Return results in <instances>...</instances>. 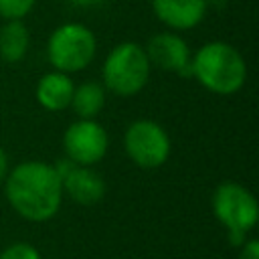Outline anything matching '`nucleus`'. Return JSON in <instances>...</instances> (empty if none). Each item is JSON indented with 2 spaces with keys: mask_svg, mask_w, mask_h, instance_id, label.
<instances>
[{
  "mask_svg": "<svg viewBox=\"0 0 259 259\" xmlns=\"http://www.w3.org/2000/svg\"><path fill=\"white\" fill-rule=\"evenodd\" d=\"M71 4H75V6H83V8H89V6H97V4H101L103 0H69Z\"/></svg>",
  "mask_w": 259,
  "mask_h": 259,
  "instance_id": "a211bd4d",
  "label": "nucleus"
},
{
  "mask_svg": "<svg viewBox=\"0 0 259 259\" xmlns=\"http://www.w3.org/2000/svg\"><path fill=\"white\" fill-rule=\"evenodd\" d=\"M36 0H0V16L4 20H22Z\"/></svg>",
  "mask_w": 259,
  "mask_h": 259,
  "instance_id": "4468645a",
  "label": "nucleus"
},
{
  "mask_svg": "<svg viewBox=\"0 0 259 259\" xmlns=\"http://www.w3.org/2000/svg\"><path fill=\"white\" fill-rule=\"evenodd\" d=\"M208 0H152L156 18L172 30H188L202 22Z\"/></svg>",
  "mask_w": 259,
  "mask_h": 259,
  "instance_id": "9d476101",
  "label": "nucleus"
},
{
  "mask_svg": "<svg viewBox=\"0 0 259 259\" xmlns=\"http://www.w3.org/2000/svg\"><path fill=\"white\" fill-rule=\"evenodd\" d=\"M239 259H259V243H257L255 239L247 241V243L243 245V251H241Z\"/></svg>",
  "mask_w": 259,
  "mask_h": 259,
  "instance_id": "dca6fc26",
  "label": "nucleus"
},
{
  "mask_svg": "<svg viewBox=\"0 0 259 259\" xmlns=\"http://www.w3.org/2000/svg\"><path fill=\"white\" fill-rule=\"evenodd\" d=\"M6 172H8V156H6V152L0 148V182L6 178Z\"/></svg>",
  "mask_w": 259,
  "mask_h": 259,
  "instance_id": "f3484780",
  "label": "nucleus"
},
{
  "mask_svg": "<svg viewBox=\"0 0 259 259\" xmlns=\"http://www.w3.org/2000/svg\"><path fill=\"white\" fill-rule=\"evenodd\" d=\"M212 210L223 227L229 231L233 245L245 241V233L251 231L259 219V206L255 196L239 182H221L212 192Z\"/></svg>",
  "mask_w": 259,
  "mask_h": 259,
  "instance_id": "39448f33",
  "label": "nucleus"
},
{
  "mask_svg": "<svg viewBox=\"0 0 259 259\" xmlns=\"http://www.w3.org/2000/svg\"><path fill=\"white\" fill-rule=\"evenodd\" d=\"M30 45L28 28L22 20H6L0 28V57L6 63H18L26 57Z\"/></svg>",
  "mask_w": 259,
  "mask_h": 259,
  "instance_id": "f8f14e48",
  "label": "nucleus"
},
{
  "mask_svg": "<svg viewBox=\"0 0 259 259\" xmlns=\"http://www.w3.org/2000/svg\"><path fill=\"white\" fill-rule=\"evenodd\" d=\"M107 132L95 119H77L73 121L63 136V150L67 160L77 166H93L107 152Z\"/></svg>",
  "mask_w": 259,
  "mask_h": 259,
  "instance_id": "0eeeda50",
  "label": "nucleus"
},
{
  "mask_svg": "<svg viewBox=\"0 0 259 259\" xmlns=\"http://www.w3.org/2000/svg\"><path fill=\"white\" fill-rule=\"evenodd\" d=\"M73 91H75V85L67 73L51 71L38 79L34 95L38 105L45 107L47 111H63L71 105Z\"/></svg>",
  "mask_w": 259,
  "mask_h": 259,
  "instance_id": "9b49d317",
  "label": "nucleus"
},
{
  "mask_svg": "<svg viewBox=\"0 0 259 259\" xmlns=\"http://www.w3.org/2000/svg\"><path fill=\"white\" fill-rule=\"evenodd\" d=\"M146 57L150 61V67H158L162 71L188 75L192 73L190 67V49L182 36L176 32H158L154 34L146 45Z\"/></svg>",
  "mask_w": 259,
  "mask_h": 259,
  "instance_id": "1a4fd4ad",
  "label": "nucleus"
},
{
  "mask_svg": "<svg viewBox=\"0 0 259 259\" xmlns=\"http://www.w3.org/2000/svg\"><path fill=\"white\" fill-rule=\"evenodd\" d=\"M150 61L142 45L125 40L115 45L101 67L103 87L119 97L138 95L150 77Z\"/></svg>",
  "mask_w": 259,
  "mask_h": 259,
  "instance_id": "7ed1b4c3",
  "label": "nucleus"
},
{
  "mask_svg": "<svg viewBox=\"0 0 259 259\" xmlns=\"http://www.w3.org/2000/svg\"><path fill=\"white\" fill-rule=\"evenodd\" d=\"M190 67L198 83L217 95H233L247 81L243 55L233 45L223 40L202 45L192 57Z\"/></svg>",
  "mask_w": 259,
  "mask_h": 259,
  "instance_id": "f03ea898",
  "label": "nucleus"
},
{
  "mask_svg": "<svg viewBox=\"0 0 259 259\" xmlns=\"http://www.w3.org/2000/svg\"><path fill=\"white\" fill-rule=\"evenodd\" d=\"M97 38L93 30L81 22H65L57 26L47 42V57L55 71H83L95 57Z\"/></svg>",
  "mask_w": 259,
  "mask_h": 259,
  "instance_id": "20e7f679",
  "label": "nucleus"
},
{
  "mask_svg": "<svg viewBox=\"0 0 259 259\" xmlns=\"http://www.w3.org/2000/svg\"><path fill=\"white\" fill-rule=\"evenodd\" d=\"M0 259H40V255L28 243H12L0 253Z\"/></svg>",
  "mask_w": 259,
  "mask_h": 259,
  "instance_id": "2eb2a0df",
  "label": "nucleus"
},
{
  "mask_svg": "<svg viewBox=\"0 0 259 259\" xmlns=\"http://www.w3.org/2000/svg\"><path fill=\"white\" fill-rule=\"evenodd\" d=\"M55 170L61 176L63 192H67L71 200L89 206L103 198L105 182L95 170H91V166H77L71 160H61Z\"/></svg>",
  "mask_w": 259,
  "mask_h": 259,
  "instance_id": "6e6552de",
  "label": "nucleus"
},
{
  "mask_svg": "<svg viewBox=\"0 0 259 259\" xmlns=\"http://www.w3.org/2000/svg\"><path fill=\"white\" fill-rule=\"evenodd\" d=\"M6 198L26 221L45 223L53 219L63 200L61 176L53 164L26 160L6 176Z\"/></svg>",
  "mask_w": 259,
  "mask_h": 259,
  "instance_id": "f257e3e1",
  "label": "nucleus"
},
{
  "mask_svg": "<svg viewBox=\"0 0 259 259\" xmlns=\"http://www.w3.org/2000/svg\"><path fill=\"white\" fill-rule=\"evenodd\" d=\"M123 148L136 166L154 170L170 156V136L154 119H136L123 134Z\"/></svg>",
  "mask_w": 259,
  "mask_h": 259,
  "instance_id": "423d86ee",
  "label": "nucleus"
},
{
  "mask_svg": "<svg viewBox=\"0 0 259 259\" xmlns=\"http://www.w3.org/2000/svg\"><path fill=\"white\" fill-rule=\"evenodd\" d=\"M105 105V87L97 81H85L75 87L71 105L79 119H95Z\"/></svg>",
  "mask_w": 259,
  "mask_h": 259,
  "instance_id": "ddd939ff",
  "label": "nucleus"
}]
</instances>
